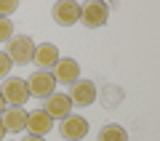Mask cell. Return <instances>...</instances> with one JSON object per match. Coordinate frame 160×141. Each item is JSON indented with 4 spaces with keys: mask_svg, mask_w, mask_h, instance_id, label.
Instances as JSON below:
<instances>
[{
    "mask_svg": "<svg viewBox=\"0 0 160 141\" xmlns=\"http://www.w3.org/2000/svg\"><path fill=\"white\" fill-rule=\"evenodd\" d=\"M13 22L11 19H0V43H8V40L13 37Z\"/></svg>",
    "mask_w": 160,
    "mask_h": 141,
    "instance_id": "5bb4252c",
    "label": "cell"
},
{
    "mask_svg": "<svg viewBox=\"0 0 160 141\" xmlns=\"http://www.w3.org/2000/svg\"><path fill=\"white\" fill-rule=\"evenodd\" d=\"M0 120H3L6 133H19V130H24V125H27V112H24L22 107H8L6 112L0 114Z\"/></svg>",
    "mask_w": 160,
    "mask_h": 141,
    "instance_id": "7c38bea8",
    "label": "cell"
},
{
    "mask_svg": "<svg viewBox=\"0 0 160 141\" xmlns=\"http://www.w3.org/2000/svg\"><path fill=\"white\" fill-rule=\"evenodd\" d=\"M6 139V128H3V120H0V141Z\"/></svg>",
    "mask_w": 160,
    "mask_h": 141,
    "instance_id": "ac0fdd59",
    "label": "cell"
},
{
    "mask_svg": "<svg viewBox=\"0 0 160 141\" xmlns=\"http://www.w3.org/2000/svg\"><path fill=\"white\" fill-rule=\"evenodd\" d=\"M99 141H128V130L118 123H109L99 130Z\"/></svg>",
    "mask_w": 160,
    "mask_h": 141,
    "instance_id": "4fadbf2b",
    "label": "cell"
},
{
    "mask_svg": "<svg viewBox=\"0 0 160 141\" xmlns=\"http://www.w3.org/2000/svg\"><path fill=\"white\" fill-rule=\"evenodd\" d=\"M53 80L62 85H72L75 80H80V64L75 59H59L56 67H53Z\"/></svg>",
    "mask_w": 160,
    "mask_h": 141,
    "instance_id": "8fae6325",
    "label": "cell"
},
{
    "mask_svg": "<svg viewBox=\"0 0 160 141\" xmlns=\"http://www.w3.org/2000/svg\"><path fill=\"white\" fill-rule=\"evenodd\" d=\"M6 109H8V107H6V101H3V96H0V114L6 112Z\"/></svg>",
    "mask_w": 160,
    "mask_h": 141,
    "instance_id": "d6986e66",
    "label": "cell"
},
{
    "mask_svg": "<svg viewBox=\"0 0 160 141\" xmlns=\"http://www.w3.org/2000/svg\"><path fill=\"white\" fill-rule=\"evenodd\" d=\"M107 19H109V8H107V3H102V0H91V3H86V6H80V22L86 24L88 29L104 27Z\"/></svg>",
    "mask_w": 160,
    "mask_h": 141,
    "instance_id": "3957f363",
    "label": "cell"
},
{
    "mask_svg": "<svg viewBox=\"0 0 160 141\" xmlns=\"http://www.w3.org/2000/svg\"><path fill=\"white\" fill-rule=\"evenodd\" d=\"M43 107H46L43 112L51 120H64L67 114H72V101H69L67 93H53V96H48L43 101Z\"/></svg>",
    "mask_w": 160,
    "mask_h": 141,
    "instance_id": "30bf717a",
    "label": "cell"
},
{
    "mask_svg": "<svg viewBox=\"0 0 160 141\" xmlns=\"http://www.w3.org/2000/svg\"><path fill=\"white\" fill-rule=\"evenodd\" d=\"M22 141H46V139H40V136H27V139H22Z\"/></svg>",
    "mask_w": 160,
    "mask_h": 141,
    "instance_id": "e0dca14e",
    "label": "cell"
},
{
    "mask_svg": "<svg viewBox=\"0 0 160 141\" xmlns=\"http://www.w3.org/2000/svg\"><path fill=\"white\" fill-rule=\"evenodd\" d=\"M59 59H62V53H59L56 43H40V45H35L32 64L38 67V72H51V69L56 67Z\"/></svg>",
    "mask_w": 160,
    "mask_h": 141,
    "instance_id": "52a82bcc",
    "label": "cell"
},
{
    "mask_svg": "<svg viewBox=\"0 0 160 141\" xmlns=\"http://www.w3.org/2000/svg\"><path fill=\"white\" fill-rule=\"evenodd\" d=\"M16 8H19V0H0V19H11Z\"/></svg>",
    "mask_w": 160,
    "mask_h": 141,
    "instance_id": "9a60e30c",
    "label": "cell"
},
{
    "mask_svg": "<svg viewBox=\"0 0 160 141\" xmlns=\"http://www.w3.org/2000/svg\"><path fill=\"white\" fill-rule=\"evenodd\" d=\"M0 96L6 101V107H24L27 99H29L27 80L24 77H6L3 80V88H0Z\"/></svg>",
    "mask_w": 160,
    "mask_h": 141,
    "instance_id": "7a4b0ae2",
    "label": "cell"
},
{
    "mask_svg": "<svg viewBox=\"0 0 160 141\" xmlns=\"http://www.w3.org/2000/svg\"><path fill=\"white\" fill-rule=\"evenodd\" d=\"M96 83H91V80H75L72 85H69V101H72V107H91L93 101H96Z\"/></svg>",
    "mask_w": 160,
    "mask_h": 141,
    "instance_id": "5b68a950",
    "label": "cell"
},
{
    "mask_svg": "<svg viewBox=\"0 0 160 141\" xmlns=\"http://www.w3.org/2000/svg\"><path fill=\"white\" fill-rule=\"evenodd\" d=\"M11 75V59L6 56V51H0V80H6Z\"/></svg>",
    "mask_w": 160,
    "mask_h": 141,
    "instance_id": "2e32d148",
    "label": "cell"
},
{
    "mask_svg": "<svg viewBox=\"0 0 160 141\" xmlns=\"http://www.w3.org/2000/svg\"><path fill=\"white\" fill-rule=\"evenodd\" d=\"M51 16L59 27H72L75 22H80V3H75V0H59V3H53Z\"/></svg>",
    "mask_w": 160,
    "mask_h": 141,
    "instance_id": "ba28073f",
    "label": "cell"
},
{
    "mask_svg": "<svg viewBox=\"0 0 160 141\" xmlns=\"http://www.w3.org/2000/svg\"><path fill=\"white\" fill-rule=\"evenodd\" d=\"M6 56L11 59V64H32V56H35V40L29 35H13L11 40L6 43Z\"/></svg>",
    "mask_w": 160,
    "mask_h": 141,
    "instance_id": "6da1fadb",
    "label": "cell"
},
{
    "mask_svg": "<svg viewBox=\"0 0 160 141\" xmlns=\"http://www.w3.org/2000/svg\"><path fill=\"white\" fill-rule=\"evenodd\" d=\"M29 136H40V139H46L48 133L53 130V120L48 117L43 109H35V112H27V125H24Z\"/></svg>",
    "mask_w": 160,
    "mask_h": 141,
    "instance_id": "9c48e42d",
    "label": "cell"
},
{
    "mask_svg": "<svg viewBox=\"0 0 160 141\" xmlns=\"http://www.w3.org/2000/svg\"><path fill=\"white\" fill-rule=\"evenodd\" d=\"M27 90H29V96L46 101L48 96L56 93V80H53L51 72H32L27 77Z\"/></svg>",
    "mask_w": 160,
    "mask_h": 141,
    "instance_id": "277c9868",
    "label": "cell"
},
{
    "mask_svg": "<svg viewBox=\"0 0 160 141\" xmlns=\"http://www.w3.org/2000/svg\"><path fill=\"white\" fill-rule=\"evenodd\" d=\"M59 133L64 141H83L88 136V120L83 114H67L59 123Z\"/></svg>",
    "mask_w": 160,
    "mask_h": 141,
    "instance_id": "8992f818",
    "label": "cell"
}]
</instances>
